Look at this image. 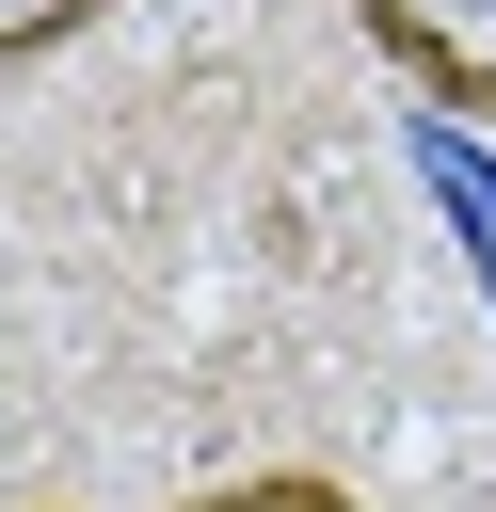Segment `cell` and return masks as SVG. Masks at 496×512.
I'll return each mask as SVG.
<instances>
[{"mask_svg":"<svg viewBox=\"0 0 496 512\" xmlns=\"http://www.w3.org/2000/svg\"><path fill=\"white\" fill-rule=\"evenodd\" d=\"M352 32H368L432 112H496V0H352Z\"/></svg>","mask_w":496,"mask_h":512,"instance_id":"1","label":"cell"},{"mask_svg":"<svg viewBox=\"0 0 496 512\" xmlns=\"http://www.w3.org/2000/svg\"><path fill=\"white\" fill-rule=\"evenodd\" d=\"M176 512H352L320 464H256V480H208V496H176Z\"/></svg>","mask_w":496,"mask_h":512,"instance_id":"2","label":"cell"},{"mask_svg":"<svg viewBox=\"0 0 496 512\" xmlns=\"http://www.w3.org/2000/svg\"><path fill=\"white\" fill-rule=\"evenodd\" d=\"M112 0H0V64H48L64 32H96Z\"/></svg>","mask_w":496,"mask_h":512,"instance_id":"3","label":"cell"}]
</instances>
